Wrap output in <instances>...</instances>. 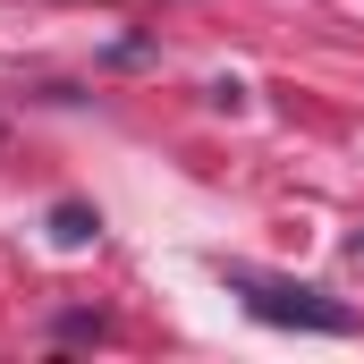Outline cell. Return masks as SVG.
<instances>
[{
	"mask_svg": "<svg viewBox=\"0 0 364 364\" xmlns=\"http://www.w3.org/2000/svg\"><path fill=\"white\" fill-rule=\"evenodd\" d=\"M229 288L246 296V314H255V322H279V331H322V339H348V331H356V314H348V305H331V296H322V288H305V279H272V272L229 263Z\"/></svg>",
	"mask_w": 364,
	"mask_h": 364,
	"instance_id": "6da1fadb",
	"label": "cell"
}]
</instances>
